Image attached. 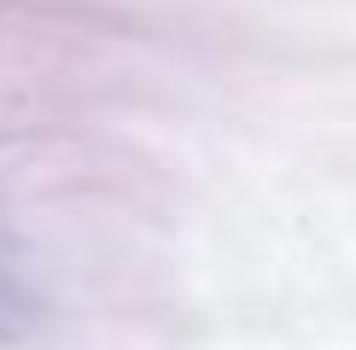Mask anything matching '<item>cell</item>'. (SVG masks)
Listing matches in <instances>:
<instances>
[{"label": "cell", "mask_w": 356, "mask_h": 350, "mask_svg": "<svg viewBox=\"0 0 356 350\" xmlns=\"http://www.w3.org/2000/svg\"><path fill=\"white\" fill-rule=\"evenodd\" d=\"M18 310H24L18 281H12V274H6V262H0V339H6V333L18 327Z\"/></svg>", "instance_id": "6da1fadb"}]
</instances>
